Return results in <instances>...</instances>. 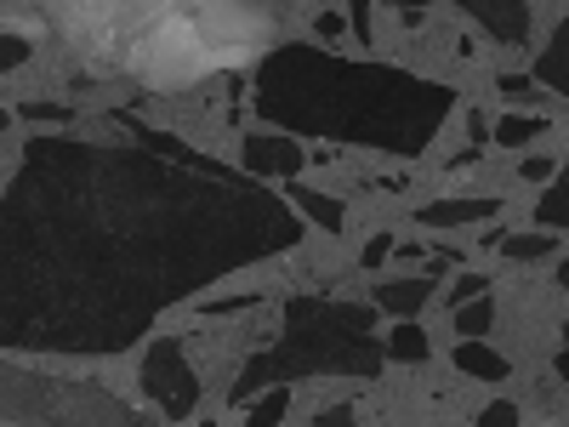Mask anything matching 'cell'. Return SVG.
<instances>
[{"mask_svg": "<svg viewBox=\"0 0 569 427\" xmlns=\"http://www.w3.org/2000/svg\"><path fill=\"white\" fill-rule=\"evenodd\" d=\"M450 365H456L461 376H479V383H507V376H512V365H507L490 342H479V337H461V342L450 348Z\"/></svg>", "mask_w": 569, "mask_h": 427, "instance_id": "cell-10", "label": "cell"}, {"mask_svg": "<svg viewBox=\"0 0 569 427\" xmlns=\"http://www.w3.org/2000/svg\"><path fill=\"white\" fill-rule=\"evenodd\" d=\"M142 394H149V405L166 421H188L200 410V376H194V365H188L182 337H154L149 342V359H142Z\"/></svg>", "mask_w": 569, "mask_h": 427, "instance_id": "cell-4", "label": "cell"}, {"mask_svg": "<svg viewBox=\"0 0 569 427\" xmlns=\"http://www.w3.org/2000/svg\"><path fill=\"white\" fill-rule=\"evenodd\" d=\"M251 103L268 126L313 142H353L393 160L427 155L461 98L445 80H427L393 63H348L325 46L284 40L251 69Z\"/></svg>", "mask_w": 569, "mask_h": 427, "instance_id": "cell-1", "label": "cell"}, {"mask_svg": "<svg viewBox=\"0 0 569 427\" xmlns=\"http://www.w3.org/2000/svg\"><path fill=\"white\" fill-rule=\"evenodd\" d=\"M536 222H541V228H569V166L541 188V200H536Z\"/></svg>", "mask_w": 569, "mask_h": 427, "instance_id": "cell-16", "label": "cell"}, {"mask_svg": "<svg viewBox=\"0 0 569 427\" xmlns=\"http://www.w3.org/2000/svg\"><path fill=\"white\" fill-rule=\"evenodd\" d=\"M342 29H348V12H319V34L325 40H337Z\"/></svg>", "mask_w": 569, "mask_h": 427, "instance_id": "cell-26", "label": "cell"}, {"mask_svg": "<svg viewBox=\"0 0 569 427\" xmlns=\"http://www.w3.org/2000/svg\"><path fill=\"white\" fill-rule=\"evenodd\" d=\"M552 376H558V383H563V394H569V342L558 348V359H552Z\"/></svg>", "mask_w": 569, "mask_h": 427, "instance_id": "cell-29", "label": "cell"}, {"mask_svg": "<svg viewBox=\"0 0 569 427\" xmlns=\"http://www.w3.org/2000/svg\"><path fill=\"white\" fill-rule=\"evenodd\" d=\"M490 325H496V297H490V291L456 308V330H461V337H485Z\"/></svg>", "mask_w": 569, "mask_h": 427, "instance_id": "cell-17", "label": "cell"}, {"mask_svg": "<svg viewBox=\"0 0 569 427\" xmlns=\"http://www.w3.org/2000/svg\"><path fill=\"white\" fill-rule=\"evenodd\" d=\"M496 86L507 91V98H530V91H536L541 80H536V75H496Z\"/></svg>", "mask_w": 569, "mask_h": 427, "instance_id": "cell-25", "label": "cell"}, {"mask_svg": "<svg viewBox=\"0 0 569 427\" xmlns=\"http://www.w3.org/2000/svg\"><path fill=\"white\" fill-rule=\"evenodd\" d=\"M284 200H291L313 228H325V234H342V222H348V211H342V200L337 195H325V188H308V182H291V195H284Z\"/></svg>", "mask_w": 569, "mask_h": 427, "instance_id": "cell-11", "label": "cell"}, {"mask_svg": "<svg viewBox=\"0 0 569 427\" xmlns=\"http://www.w3.org/2000/svg\"><path fill=\"white\" fill-rule=\"evenodd\" d=\"M126 69L142 75L154 91H182V86H194L206 69H222V52H211V40H206V23H200V18L166 12L154 29H142V34L131 40Z\"/></svg>", "mask_w": 569, "mask_h": 427, "instance_id": "cell-3", "label": "cell"}, {"mask_svg": "<svg viewBox=\"0 0 569 427\" xmlns=\"http://www.w3.org/2000/svg\"><path fill=\"white\" fill-rule=\"evenodd\" d=\"M472 12V23L490 29V40L501 46H525L530 40V0H456Z\"/></svg>", "mask_w": 569, "mask_h": 427, "instance_id": "cell-7", "label": "cell"}, {"mask_svg": "<svg viewBox=\"0 0 569 427\" xmlns=\"http://www.w3.org/2000/svg\"><path fill=\"white\" fill-rule=\"evenodd\" d=\"M382 7H405V12H427L433 0H382Z\"/></svg>", "mask_w": 569, "mask_h": 427, "instance_id": "cell-30", "label": "cell"}, {"mask_svg": "<svg viewBox=\"0 0 569 427\" xmlns=\"http://www.w3.org/2000/svg\"><path fill=\"white\" fill-rule=\"evenodd\" d=\"M547 137V115H501L496 120V142L501 149H530Z\"/></svg>", "mask_w": 569, "mask_h": 427, "instance_id": "cell-15", "label": "cell"}, {"mask_svg": "<svg viewBox=\"0 0 569 427\" xmlns=\"http://www.w3.org/2000/svg\"><path fill=\"white\" fill-rule=\"evenodd\" d=\"M376 314L365 302H337V297H313L291 291L284 297V325L279 342L251 354L240 365V383L228 388V405L240 410L273 383H313V376H348V383H376L388 365V342L376 337Z\"/></svg>", "mask_w": 569, "mask_h": 427, "instance_id": "cell-2", "label": "cell"}, {"mask_svg": "<svg viewBox=\"0 0 569 427\" xmlns=\"http://www.w3.org/2000/svg\"><path fill=\"white\" fill-rule=\"evenodd\" d=\"M262 308V291H240V297H222V302H200L206 319H233V314H251Z\"/></svg>", "mask_w": 569, "mask_h": 427, "instance_id": "cell-19", "label": "cell"}, {"mask_svg": "<svg viewBox=\"0 0 569 427\" xmlns=\"http://www.w3.org/2000/svg\"><path fill=\"white\" fill-rule=\"evenodd\" d=\"M370 12H376V0H348V23H353V40H359V46L376 40V18H370Z\"/></svg>", "mask_w": 569, "mask_h": 427, "instance_id": "cell-22", "label": "cell"}, {"mask_svg": "<svg viewBox=\"0 0 569 427\" xmlns=\"http://www.w3.org/2000/svg\"><path fill=\"white\" fill-rule=\"evenodd\" d=\"M23 52H29L23 34H7V69H18V63H23Z\"/></svg>", "mask_w": 569, "mask_h": 427, "instance_id": "cell-27", "label": "cell"}, {"mask_svg": "<svg viewBox=\"0 0 569 427\" xmlns=\"http://www.w3.org/2000/svg\"><path fill=\"white\" fill-rule=\"evenodd\" d=\"M393 251H399V240H393L388 228H382V234H370V240H365V251H359V268H382Z\"/></svg>", "mask_w": 569, "mask_h": 427, "instance_id": "cell-21", "label": "cell"}, {"mask_svg": "<svg viewBox=\"0 0 569 427\" xmlns=\"http://www.w3.org/2000/svg\"><path fill=\"white\" fill-rule=\"evenodd\" d=\"M485 291H496V285H490V274H456V285L445 291V302H450V308H461V302L485 297Z\"/></svg>", "mask_w": 569, "mask_h": 427, "instance_id": "cell-20", "label": "cell"}, {"mask_svg": "<svg viewBox=\"0 0 569 427\" xmlns=\"http://www.w3.org/2000/svg\"><path fill=\"white\" fill-rule=\"evenodd\" d=\"M530 75H536L547 91H558V98L569 103V18H558V29H552V40L536 52Z\"/></svg>", "mask_w": 569, "mask_h": 427, "instance_id": "cell-8", "label": "cell"}, {"mask_svg": "<svg viewBox=\"0 0 569 427\" xmlns=\"http://www.w3.org/2000/svg\"><path fill=\"white\" fill-rule=\"evenodd\" d=\"M518 177H525V182H536V188H547L558 171H552V160H547V155H530L525 166H518Z\"/></svg>", "mask_w": 569, "mask_h": 427, "instance_id": "cell-24", "label": "cell"}, {"mask_svg": "<svg viewBox=\"0 0 569 427\" xmlns=\"http://www.w3.org/2000/svg\"><path fill=\"white\" fill-rule=\"evenodd\" d=\"M313 155L297 142V131H246V142H240V166L251 171V177H279V182H297L302 177V166H308Z\"/></svg>", "mask_w": 569, "mask_h": 427, "instance_id": "cell-5", "label": "cell"}, {"mask_svg": "<svg viewBox=\"0 0 569 427\" xmlns=\"http://www.w3.org/2000/svg\"><path fill=\"white\" fill-rule=\"evenodd\" d=\"M18 115H23L29 126H34V120H40V126H69V120H74V109H63V103H52V98H40V103L29 98V103H18Z\"/></svg>", "mask_w": 569, "mask_h": 427, "instance_id": "cell-18", "label": "cell"}, {"mask_svg": "<svg viewBox=\"0 0 569 427\" xmlns=\"http://www.w3.org/2000/svg\"><path fill=\"white\" fill-rule=\"evenodd\" d=\"M552 234H558V228H541V222H536V228H518V234L507 228V240H501L496 251H501L507 262H541V257H552V246H558Z\"/></svg>", "mask_w": 569, "mask_h": 427, "instance_id": "cell-12", "label": "cell"}, {"mask_svg": "<svg viewBox=\"0 0 569 427\" xmlns=\"http://www.w3.org/2000/svg\"><path fill=\"white\" fill-rule=\"evenodd\" d=\"M563 342H569V325H563Z\"/></svg>", "mask_w": 569, "mask_h": 427, "instance_id": "cell-32", "label": "cell"}, {"mask_svg": "<svg viewBox=\"0 0 569 427\" xmlns=\"http://www.w3.org/2000/svg\"><path fill=\"white\" fill-rule=\"evenodd\" d=\"M240 416H246V427H279L284 416H291V383H273L262 399L240 405Z\"/></svg>", "mask_w": 569, "mask_h": 427, "instance_id": "cell-13", "label": "cell"}, {"mask_svg": "<svg viewBox=\"0 0 569 427\" xmlns=\"http://www.w3.org/2000/svg\"><path fill=\"white\" fill-rule=\"evenodd\" d=\"M427 354H433V342H427V330H421L416 319H399V325L388 330V359H399V365H421Z\"/></svg>", "mask_w": 569, "mask_h": 427, "instance_id": "cell-14", "label": "cell"}, {"mask_svg": "<svg viewBox=\"0 0 569 427\" xmlns=\"http://www.w3.org/2000/svg\"><path fill=\"white\" fill-rule=\"evenodd\" d=\"M501 200L496 195H445L416 206V228H472V222H496Z\"/></svg>", "mask_w": 569, "mask_h": 427, "instance_id": "cell-6", "label": "cell"}, {"mask_svg": "<svg viewBox=\"0 0 569 427\" xmlns=\"http://www.w3.org/2000/svg\"><path fill=\"white\" fill-rule=\"evenodd\" d=\"M427 302H433V279H382L376 285V308L393 319H416Z\"/></svg>", "mask_w": 569, "mask_h": 427, "instance_id": "cell-9", "label": "cell"}, {"mask_svg": "<svg viewBox=\"0 0 569 427\" xmlns=\"http://www.w3.org/2000/svg\"><path fill=\"white\" fill-rule=\"evenodd\" d=\"M445 268H461V251H439L433 262H427V274H445Z\"/></svg>", "mask_w": 569, "mask_h": 427, "instance_id": "cell-28", "label": "cell"}, {"mask_svg": "<svg viewBox=\"0 0 569 427\" xmlns=\"http://www.w3.org/2000/svg\"><path fill=\"white\" fill-rule=\"evenodd\" d=\"M558 291H569V257L558 262Z\"/></svg>", "mask_w": 569, "mask_h": 427, "instance_id": "cell-31", "label": "cell"}, {"mask_svg": "<svg viewBox=\"0 0 569 427\" xmlns=\"http://www.w3.org/2000/svg\"><path fill=\"white\" fill-rule=\"evenodd\" d=\"M512 421H525V410H518L512 399H490L479 410V427H512Z\"/></svg>", "mask_w": 569, "mask_h": 427, "instance_id": "cell-23", "label": "cell"}]
</instances>
